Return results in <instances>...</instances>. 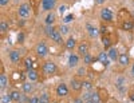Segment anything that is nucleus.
Returning <instances> with one entry per match:
<instances>
[{
	"mask_svg": "<svg viewBox=\"0 0 134 103\" xmlns=\"http://www.w3.org/2000/svg\"><path fill=\"white\" fill-rule=\"evenodd\" d=\"M57 70H58V68H57V64H55L54 62H51V60L44 62L43 66H42V71H43L44 75H52V74L57 72Z\"/></svg>",
	"mask_w": 134,
	"mask_h": 103,
	"instance_id": "nucleus-1",
	"label": "nucleus"
},
{
	"mask_svg": "<svg viewBox=\"0 0 134 103\" xmlns=\"http://www.w3.org/2000/svg\"><path fill=\"white\" fill-rule=\"evenodd\" d=\"M35 52L36 55L39 56V58H44V56H47L48 55V48H47V45L44 42H39L36 44V47H35Z\"/></svg>",
	"mask_w": 134,
	"mask_h": 103,
	"instance_id": "nucleus-2",
	"label": "nucleus"
},
{
	"mask_svg": "<svg viewBox=\"0 0 134 103\" xmlns=\"http://www.w3.org/2000/svg\"><path fill=\"white\" fill-rule=\"evenodd\" d=\"M31 5L28 4V3H23L20 7H19V9H18V14H19V16L20 18H28L30 15H31Z\"/></svg>",
	"mask_w": 134,
	"mask_h": 103,
	"instance_id": "nucleus-3",
	"label": "nucleus"
},
{
	"mask_svg": "<svg viewBox=\"0 0 134 103\" xmlns=\"http://www.w3.org/2000/svg\"><path fill=\"white\" fill-rule=\"evenodd\" d=\"M117 18H118V20H119L121 23L127 21V20H133V19H131L130 12H129V11H127L126 8H121V9L118 11V14H117Z\"/></svg>",
	"mask_w": 134,
	"mask_h": 103,
	"instance_id": "nucleus-4",
	"label": "nucleus"
},
{
	"mask_svg": "<svg viewBox=\"0 0 134 103\" xmlns=\"http://www.w3.org/2000/svg\"><path fill=\"white\" fill-rule=\"evenodd\" d=\"M55 5H57V0H42V11L52 12Z\"/></svg>",
	"mask_w": 134,
	"mask_h": 103,
	"instance_id": "nucleus-5",
	"label": "nucleus"
},
{
	"mask_svg": "<svg viewBox=\"0 0 134 103\" xmlns=\"http://www.w3.org/2000/svg\"><path fill=\"white\" fill-rule=\"evenodd\" d=\"M55 93H57V95L59 98L67 96V95H69V87H67V84H64V83H60V84H58L57 90H55Z\"/></svg>",
	"mask_w": 134,
	"mask_h": 103,
	"instance_id": "nucleus-6",
	"label": "nucleus"
},
{
	"mask_svg": "<svg viewBox=\"0 0 134 103\" xmlns=\"http://www.w3.org/2000/svg\"><path fill=\"white\" fill-rule=\"evenodd\" d=\"M113 12H111L110 8H103L102 11H100V19L105 20V21H113Z\"/></svg>",
	"mask_w": 134,
	"mask_h": 103,
	"instance_id": "nucleus-7",
	"label": "nucleus"
},
{
	"mask_svg": "<svg viewBox=\"0 0 134 103\" xmlns=\"http://www.w3.org/2000/svg\"><path fill=\"white\" fill-rule=\"evenodd\" d=\"M70 87L72 91H81L83 87H82V81H79L78 78H72L71 82H70Z\"/></svg>",
	"mask_w": 134,
	"mask_h": 103,
	"instance_id": "nucleus-8",
	"label": "nucleus"
},
{
	"mask_svg": "<svg viewBox=\"0 0 134 103\" xmlns=\"http://www.w3.org/2000/svg\"><path fill=\"white\" fill-rule=\"evenodd\" d=\"M98 95H99V99H100V103H106L109 99H110V95H109V91L106 88H98Z\"/></svg>",
	"mask_w": 134,
	"mask_h": 103,
	"instance_id": "nucleus-9",
	"label": "nucleus"
},
{
	"mask_svg": "<svg viewBox=\"0 0 134 103\" xmlns=\"http://www.w3.org/2000/svg\"><path fill=\"white\" fill-rule=\"evenodd\" d=\"M9 60L12 62V63H19L20 60H21V55H20V52L18 51V50H12L9 52Z\"/></svg>",
	"mask_w": 134,
	"mask_h": 103,
	"instance_id": "nucleus-10",
	"label": "nucleus"
},
{
	"mask_svg": "<svg viewBox=\"0 0 134 103\" xmlns=\"http://www.w3.org/2000/svg\"><path fill=\"white\" fill-rule=\"evenodd\" d=\"M107 55H109V59H110L111 62H115V60H118V58H119L118 50H117L115 47H110L109 51H107Z\"/></svg>",
	"mask_w": 134,
	"mask_h": 103,
	"instance_id": "nucleus-11",
	"label": "nucleus"
},
{
	"mask_svg": "<svg viewBox=\"0 0 134 103\" xmlns=\"http://www.w3.org/2000/svg\"><path fill=\"white\" fill-rule=\"evenodd\" d=\"M98 62H100L105 67H107L109 64H110V59H109V55H107V52H99V55H98Z\"/></svg>",
	"mask_w": 134,
	"mask_h": 103,
	"instance_id": "nucleus-12",
	"label": "nucleus"
},
{
	"mask_svg": "<svg viewBox=\"0 0 134 103\" xmlns=\"http://www.w3.org/2000/svg\"><path fill=\"white\" fill-rule=\"evenodd\" d=\"M52 42H55V43H57V44H63L64 42H63V35H62V33H60V31L57 28V31H55L54 32V35L50 38Z\"/></svg>",
	"mask_w": 134,
	"mask_h": 103,
	"instance_id": "nucleus-13",
	"label": "nucleus"
},
{
	"mask_svg": "<svg viewBox=\"0 0 134 103\" xmlns=\"http://www.w3.org/2000/svg\"><path fill=\"white\" fill-rule=\"evenodd\" d=\"M78 54H79V56H82V58L86 54H88V44L82 42L79 45H78Z\"/></svg>",
	"mask_w": 134,
	"mask_h": 103,
	"instance_id": "nucleus-14",
	"label": "nucleus"
},
{
	"mask_svg": "<svg viewBox=\"0 0 134 103\" xmlns=\"http://www.w3.org/2000/svg\"><path fill=\"white\" fill-rule=\"evenodd\" d=\"M118 62H119V64H121L122 67H126V66H129V63H130V56H129L127 54H121L119 58H118Z\"/></svg>",
	"mask_w": 134,
	"mask_h": 103,
	"instance_id": "nucleus-15",
	"label": "nucleus"
},
{
	"mask_svg": "<svg viewBox=\"0 0 134 103\" xmlns=\"http://www.w3.org/2000/svg\"><path fill=\"white\" fill-rule=\"evenodd\" d=\"M27 78L30 79L31 82H36L39 79V74H38V71L35 70V68H31V70L27 71Z\"/></svg>",
	"mask_w": 134,
	"mask_h": 103,
	"instance_id": "nucleus-16",
	"label": "nucleus"
},
{
	"mask_svg": "<svg viewBox=\"0 0 134 103\" xmlns=\"http://www.w3.org/2000/svg\"><path fill=\"white\" fill-rule=\"evenodd\" d=\"M86 30L88 31V35H90L91 38H97L99 35V28H97V27H94L91 24H87L86 26Z\"/></svg>",
	"mask_w": 134,
	"mask_h": 103,
	"instance_id": "nucleus-17",
	"label": "nucleus"
},
{
	"mask_svg": "<svg viewBox=\"0 0 134 103\" xmlns=\"http://www.w3.org/2000/svg\"><path fill=\"white\" fill-rule=\"evenodd\" d=\"M111 44H113V40H111V38H110L109 33H106V35H102V45H103L106 50H109V48L111 47Z\"/></svg>",
	"mask_w": 134,
	"mask_h": 103,
	"instance_id": "nucleus-18",
	"label": "nucleus"
},
{
	"mask_svg": "<svg viewBox=\"0 0 134 103\" xmlns=\"http://www.w3.org/2000/svg\"><path fill=\"white\" fill-rule=\"evenodd\" d=\"M9 95H11V98H12V102H15V103H19L21 100V98H23L21 93H20V91H18V90H12L9 93Z\"/></svg>",
	"mask_w": 134,
	"mask_h": 103,
	"instance_id": "nucleus-19",
	"label": "nucleus"
},
{
	"mask_svg": "<svg viewBox=\"0 0 134 103\" xmlns=\"http://www.w3.org/2000/svg\"><path fill=\"white\" fill-rule=\"evenodd\" d=\"M55 20H57V15L54 12H48L46 19H44V23H46V26H54Z\"/></svg>",
	"mask_w": 134,
	"mask_h": 103,
	"instance_id": "nucleus-20",
	"label": "nucleus"
},
{
	"mask_svg": "<svg viewBox=\"0 0 134 103\" xmlns=\"http://www.w3.org/2000/svg\"><path fill=\"white\" fill-rule=\"evenodd\" d=\"M30 5L34 11V14L38 15V11H39V7L42 5V0H30Z\"/></svg>",
	"mask_w": 134,
	"mask_h": 103,
	"instance_id": "nucleus-21",
	"label": "nucleus"
},
{
	"mask_svg": "<svg viewBox=\"0 0 134 103\" xmlns=\"http://www.w3.org/2000/svg\"><path fill=\"white\" fill-rule=\"evenodd\" d=\"M133 28H134V21L133 20H127V21L121 23V30L122 31H131Z\"/></svg>",
	"mask_w": 134,
	"mask_h": 103,
	"instance_id": "nucleus-22",
	"label": "nucleus"
},
{
	"mask_svg": "<svg viewBox=\"0 0 134 103\" xmlns=\"http://www.w3.org/2000/svg\"><path fill=\"white\" fill-rule=\"evenodd\" d=\"M64 45H66V48L67 50H74L75 47H76V40L72 38V36H70L69 39H67V42H64Z\"/></svg>",
	"mask_w": 134,
	"mask_h": 103,
	"instance_id": "nucleus-23",
	"label": "nucleus"
},
{
	"mask_svg": "<svg viewBox=\"0 0 134 103\" xmlns=\"http://www.w3.org/2000/svg\"><path fill=\"white\" fill-rule=\"evenodd\" d=\"M78 63H79V56L75 55V54L70 55V58H69V66L70 67H76Z\"/></svg>",
	"mask_w": 134,
	"mask_h": 103,
	"instance_id": "nucleus-24",
	"label": "nucleus"
},
{
	"mask_svg": "<svg viewBox=\"0 0 134 103\" xmlns=\"http://www.w3.org/2000/svg\"><path fill=\"white\" fill-rule=\"evenodd\" d=\"M126 84V79L124 78V76H119L117 81H115V86L121 90V91H124V86Z\"/></svg>",
	"mask_w": 134,
	"mask_h": 103,
	"instance_id": "nucleus-25",
	"label": "nucleus"
},
{
	"mask_svg": "<svg viewBox=\"0 0 134 103\" xmlns=\"http://www.w3.org/2000/svg\"><path fill=\"white\" fill-rule=\"evenodd\" d=\"M55 31H57V28H55L54 26H47L46 28H44V33H46L47 38H51V36L54 35Z\"/></svg>",
	"mask_w": 134,
	"mask_h": 103,
	"instance_id": "nucleus-26",
	"label": "nucleus"
},
{
	"mask_svg": "<svg viewBox=\"0 0 134 103\" xmlns=\"http://www.w3.org/2000/svg\"><path fill=\"white\" fill-rule=\"evenodd\" d=\"M21 88H23V93L24 94H30L34 91V86L31 83H23L21 84Z\"/></svg>",
	"mask_w": 134,
	"mask_h": 103,
	"instance_id": "nucleus-27",
	"label": "nucleus"
},
{
	"mask_svg": "<svg viewBox=\"0 0 134 103\" xmlns=\"http://www.w3.org/2000/svg\"><path fill=\"white\" fill-rule=\"evenodd\" d=\"M7 86H8V78L4 74H2L0 75V87H2V90H4Z\"/></svg>",
	"mask_w": 134,
	"mask_h": 103,
	"instance_id": "nucleus-28",
	"label": "nucleus"
},
{
	"mask_svg": "<svg viewBox=\"0 0 134 103\" xmlns=\"http://www.w3.org/2000/svg\"><path fill=\"white\" fill-rule=\"evenodd\" d=\"M93 62H94V58L90 55V52L86 54V55L83 56V63H85V64H91Z\"/></svg>",
	"mask_w": 134,
	"mask_h": 103,
	"instance_id": "nucleus-29",
	"label": "nucleus"
},
{
	"mask_svg": "<svg viewBox=\"0 0 134 103\" xmlns=\"http://www.w3.org/2000/svg\"><path fill=\"white\" fill-rule=\"evenodd\" d=\"M7 31H8V23L5 20H2V23H0V32L4 35Z\"/></svg>",
	"mask_w": 134,
	"mask_h": 103,
	"instance_id": "nucleus-30",
	"label": "nucleus"
},
{
	"mask_svg": "<svg viewBox=\"0 0 134 103\" xmlns=\"http://www.w3.org/2000/svg\"><path fill=\"white\" fill-rule=\"evenodd\" d=\"M51 102V99H50V96H48V94H42L40 95V98H39V103H50Z\"/></svg>",
	"mask_w": 134,
	"mask_h": 103,
	"instance_id": "nucleus-31",
	"label": "nucleus"
},
{
	"mask_svg": "<svg viewBox=\"0 0 134 103\" xmlns=\"http://www.w3.org/2000/svg\"><path fill=\"white\" fill-rule=\"evenodd\" d=\"M82 87L86 88L87 91H91L93 90V83L90 81H82Z\"/></svg>",
	"mask_w": 134,
	"mask_h": 103,
	"instance_id": "nucleus-32",
	"label": "nucleus"
},
{
	"mask_svg": "<svg viewBox=\"0 0 134 103\" xmlns=\"http://www.w3.org/2000/svg\"><path fill=\"white\" fill-rule=\"evenodd\" d=\"M58 30L60 31V33H62V35H67V33L70 32V28H69V26H66V24L60 26V27H59Z\"/></svg>",
	"mask_w": 134,
	"mask_h": 103,
	"instance_id": "nucleus-33",
	"label": "nucleus"
},
{
	"mask_svg": "<svg viewBox=\"0 0 134 103\" xmlns=\"http://www.w3.org/2000/svg\"><path fill=\"white\" fill-rule=\"evenodd\" d=\"M24 66H26L27 71H28V70H31V68H34V62L30 58H27V59H24Z\"/></svg>",
	"mask_w": 134,
	"mask_h": 103,
	"instance_id": "nucleus-34",
	"label": "nucleus"
},
{
	"mask_svg": "<svg viewBox=\"0 0 134 103\" xmlns=\"http://www.w3.org/2000/svg\"><path fill=\"white\" fill-rule=\"evenodd\" d=\"M86 74H87V68L86 67H79L78 68V72H76L78 76H86Z\"/></svg>",
	"mask_w": 134,
	"mask_h": 103,
	"instance_id": "nucleus-35",
	"label": "nucleus"
},
{
	"mask_svg": "<svg viewBox=\"0 0 134 103\" xmlns=\"http://www.w3.org/2000/svg\"><path fill=\"white\" fill-rule=\"evenodd\" d=\"M91 94H93V91H86V93L82 95V99H83L85 102H87V100H91Z\"/></svg>",
	"mask_w": 134,
	"mask_h": 103,
	"instance_id": "nucleus-36",
	"label": "nucleus"
},
{
	"mask_svg": "<svg viewBox=\"0 0 134 103\" xmlns=\"http://www.w3.org/2000/svg\"><path fill=\"white\" fill-rule=\"evenodd\" d=\"M11 102H12V98H11L9 94H7V95H2V103H11Z\"/></svg>",
	"mask_w": 134,
	"mask_h": 103,
	"instance_id": "nucleus-37",
	"label": "nucleus"
},
{
	"mask_svg": "<svg viewBox=\"0 0 134 103\" xmlns=\"http://www.w3.org/2000/svg\"><path fill=\"white\" fill-rule=\"evenodd\" d=\"M72 20H74V15H72V14H69L67 16L63 18V23H64V24H67V23H70V21H72Z\"/></svg>",
	"mask_w": 134,
	"mask_h": 103,
	"instance_id": "nucleus-38",
	"label": "nucleus"
},
{
	"mask_svg": "<svg viewBox=\"0 0 134 103\" xmlns=\"http://www.w3.org/2000/svg\"><path fill=\"white\" fill-rule=\"evenodd\" d=\"M91 100H93V102H97V103H100V99H99V95H98V91H97V93H93V94H91Z\"/></svg>",
	"mask_w": 134,
	"mask_h": 103,
	"instance_id": "nucleus-39",
	"label": "nucleus"
},
{
	"mask_svg": "<svg viewBox=\"0 0 134 103\" xmlns=\"http://www.w3.org/2000/svg\"><path fill=\"white\" fill-rule=\"evenodd\" d=\"M28 103H39V98L38 96H31L28 99Z\"/></svg>",
	"mask_w": 134,
	"mask_h": 103,
	"instance_id": "nucleus-40",
	"label": "nucleus"
},
{
	"mask_svg": "<svg viewBox=\"0 0 134 103\" xmlns=\"http://www.w3.org/2000/svg\"><path fill=\"white\" fill-rule=\"evenodd\" d=\"M99 33H100V35H106V33H107V28L105 26H102L99 28Z\"/></svg>",
	"mask_w": 134,
	"mask_h": 103,
	"instance_id": "nucleus-41",
	"label": "nucleus"
},
{
	"mask_svg": "<svg viewBox=\"0 0 134 103\" xmlns=\"http://www.w3.org/2000/svg\"><path fill=\"white\" fill-rule=\"evenodd\" d=\"M66 9H67V5H60V7H59V14L63 15V14L66 12Z\"/></svg>",
	"mask_w": 134,
	"mask_h": 103,
	"instance_id": "nucleus-42",
	"label": "nucleus"
},
{
	"mask_svg": "<svg viewBox=\"0 0 134 103\" xmlns=\"http://www.w3.org/2000/svg\"><path fill=\"white\" fill-rule=\"evenodd\" d=\"M23 40H24V35L20 32L19 35H18V42H19V43H23Z\"/></svg>",
	"mask_w": 134,
	"mask_h": 103,
	"instance_id": "nucleus-43",
	"label": "nucleus"
},
{
	"mask_svg": "<svg viewBox=\"0 0 134 103\" xmlns=\"http://www.w3.org/2000/svg\"><path fill=\"white\" fill-rule=\"evenodd\" d=\"M8 3H9V0H0V4H2L3 7L4 5H8Z\"/></svg>",
	"mask_w": 134,
	"mask_h": 103,
	"instance_id": "nucleus-44",
	"label": "nucleus"
},
{
	"mask_svg": "<svg viewBox=\"0 0 134 103\" xmlns=\"http://www.w3.org/2000/svg\"><path fill=\"white\" fill-rule=\"evenodd\" d=\"M129 98H130V100H131V102H134V91H130Z\"/></svg>",
	"mask_w": 134,
	"mask_h": 103,
	"instance_id": "nucleus-45",
	"label": "nucleus"
},
{
	"mask_svg": "<svg viewBox=\"0 0 134 103\" xmlns=\"http://www.w3.org/2000/svg\"><path fill=\"white\" fill-rule=\"evenodd\" d=\"M105 2H106V0H95V3H97V4H103Z\"/></svg>",
	"mask_w": 134,
	"mask_h": 103,
	"instance_id": "nucleus-46",
	"label": "nucleus"
},
{
	"mask_svg": "<svg viewBox=\"0 0 134 103\" xmlns=\"http://www.w3.org/2000/svg\"><path fill=\"white\" fill-rule=\"evenodd\" d=\"M131 75L134 76V64H133V67H131Z\"/></svg>",
	"mask_w": 134,
	"mask_h": 103,
	"instance_id": "nucleus-47",
	"label": "nucleus"
},
{
	"mask_svg": "<svg viewBox=\"0 0 134 103\" xmlns=\"http://www.w3.org/2000/svg\"><path fill=\"white\" fill-rule=\"evenodd\" d=\"M66 2H71V0H66Z\"/></svg>",
	"mask_w": 134,
	"mask_h": 103,
	"instance_id": "nucleus-48",
	"label": "nucleus"
}]
</instances>
